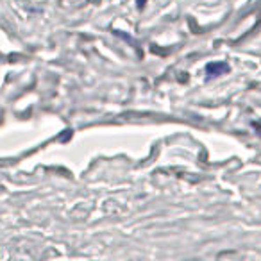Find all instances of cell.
Wrapping results in <instances>:
<instances>
[{
  "instance_id": "6da1fadb",
  "label": "cell",
  "mask_w": 261,
  "mask_h": 261,
  "mask_svg": "<svg viewBox=\"0 0 261 261\" xmlns=\"http://www.w3.org/2000/svg\"><path fill=\"white\" fill-rule=\"evenodd\" d=\"M229 72V65L224 61H215V63H207L206 65V75L207 79H213L217 75H224Z\"/></svg>"
},
{
  "instance_id": "7a4b0ae2",
  "label": "cell",
  "mask_w": 261,
  "mask_h": 261,
  "mask_svg": "<svg viewBox=\"0 0 261 261\" xmlns=\"http://www.w3.org/2000/svg\"><path fill=\"white\" fill-rule=\"evenodd\" d=\"M136 4H138V9H143L147 4V0H136Z\"/></svg>"
}]
</instances>
